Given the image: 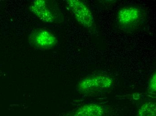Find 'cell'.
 I'll use <instances>...</instances> for the list:
<instances>
[{"label":"cell","mask_w":156,"mask_h":116,"mask_svg":"<svg viewBox=\"0 0 156 116\" xmlns=\"http://www.w3.org/2000/svg\"><path fill=\"white\" fill-rule=\"evenodd\" d=\"M66 3L78 23L87 29L94 26V15L91 9L83 2L80 0H68Z\"/></svg>","instance_id":"4"},{"label":"cell","mask_w":156,"mask_h":116,"mask_svg":"<svg viewBox=\"0 0 156 116\" xmlns=\"http://www.w3.org/2000/svg\"><path fill=\"white\" fill-rule=\"evenodd\" d=\"M114 84L113 79L105 75H90L78 83V91L84 95L98 93L110 88Z\"/></svg>","instance_id":"1"},{"label":"cell","mask_w":156,"mask_h":116,"mask_svg":"<svg viewBox=\"0 0 156 116\" xmlns=\"http://www.w3.org/2000/svg\"><path fill=\"white\" fill-rule=\"evenodd\" d=\"M137 116H156V106L154 103L148 102L139 109Z\"/></svg>","instance_id":"7"},{"label":"cell","mask_w":156,"mask_h":116,"mask_svg":"<svg viewBox=\"0 0 156 116\" xmlns=\"http://www.w3.org/2000/svg\"><path fill=\"white\" fill-rule=\"evenodd\" d=\"M148 89L151 93H155L156 90V74L155 72L151 76L148 83Z\"/></svg>","instance_id":"8"},{"label":"cell","mask_w":156,"mask_h":116,"mask_svg":"<svg viewBox=\"0 0 156 116\" xmlns=\"http://www.w3.org/2000/svg\"><path fill=\"white\" fill-rule=\"evenodd\" d=\"M29 9L32 14L44 23H54L57 20L56 13L47 1L44 0L33 1L30 5Z\"/></svg>","instance_id":"5"},{"label":"cell","mask_w":156,"mask_h":116,"mask_svg":"<svg viewBox=\"0 0 156 116\" xmlns=\"http://www.w3.org/2000/svg\"><path fill=\"white\" fill-rule=\"evenodd\" d=\"M28 41L34 48L42 51L53 48L58 42L56 36L52 32L44 28L32 31L28 37Z\"/></svg>","instance_id":"3"},{"label":"cell","mask_w":156,"mask_h":116,"mask_svg":"<svg viewBox=\"0 0 156 116\" xmlns=\"http://www.w3.org/2000/svg\"><path fill=\"white\" fill-rule=\"evenodd\" d=\"M144 15L140 8L127 6L120 8L117 15L119 26L125 31H133L139 27L143 20Z\"/></svg>","instance_id":"2"},{"label":"cell","mask_w":156,"mask_h":116,"mask_svg":"<svg viewBox=\"0 0 156 116\" xmlns=\"http://www.w3.org/2000/svg\"><path fill=\"white\" fill-rule=\"evenodd\" d=\"M104 109L97 104H89L81 106L74 112L72 116H103Z\"/></svg>","instance_id":"6"}]
</instances>
